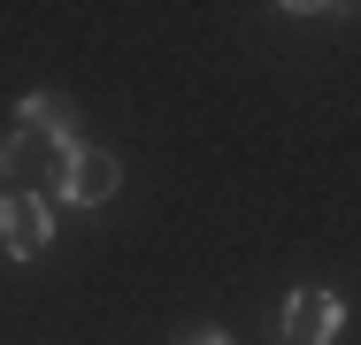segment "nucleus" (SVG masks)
Listing matches in <instances>:
<instances>
[{
  "instance_id": "obj_1",
  "label": "nucleus",
  "mask_w": 361,
  "mask_h": 345,
  "mask_svg": "<svg viewBox=\"0 0 361 345\" xmlns=\"http://www.w3.org/2000/svg\"><path fill=\"white\" fill-rule=\"evenodd\" d=\"M0 246H8V261H39L47 246H54V207L47 192H0Z\"/></svg>"
},
{
  "instance_id": "obj_2",
  "label": "nucleus",
  "mask_w": 361,
  "mask_h": 345,
  "mask_svg": "<svg viewBox=\"0 0 361 345\" xmlns=\"http://www.w3.org/2000/svg\"><path fill=\"white\" fill-rule=\"evenodd\" d=\"M338 322H346V299L323 291V284H300V291H285V307H277V330L292 345H338Z\"/></svg>"
},
{
  "instance_id": "obj_3",
  "label": "nucleus",
  "mask_w": 361,
  "mask_h": 345,
  "mask_svg": "<svg viewBox=\"0 0 361 345\" xmlns=\"http://www.w3.org/2000/svg\"><path fill=\"white\" fill-rule=\"evenodd\" d=\"M116 192H123V161H116V153H100V146L62 153V192H54V200H70V207H108Z\"/></svg>"
},
{
  "instance_id": "obj_4",
  "label": "nucleus",
  "mask_w": 361,
  "mask_h": 345,
  "mask_svg": "<svg viewBox=\"0 0 361 345\" xmlns=\"http://www.w3.org/2000/svg\"><path fill=\"white\" fill-rule=\"evenodd\" d=\"M16 123L31 138H47L54 153H77V146H85V138H77V108L62 92H23V100H16Z\"/></svg>"
},
{
  "instance_id": "obj_5",
  "label": "nucleus",
  "mask_w": 361,
  "mask_h": 345,
  "mask_svg": "<svg viewBox=\"0 0 361 345\" xmlns=\"http://www.w3.org/2000/svg\"><path fill=\"white\" fill-rule=\"evenodd\" d=\"M23 153H31V146H23V138H0V184H8V177H16V169H23Z\"/></svg>"
},
{
  "instance_id": "obj_6",
  "label": "nucleus",
  "mask_w": 361,
  "mask_h": 345,
  "mask_svg": "<svg viewBox=\"0 0 361 345\" xmlns=\"http://www.w3.org/2000/svg\"><path fill=\"white\" fill-rule=\"evenodd\" d=\"M192 345H231V338H223V330H200V338H192Z\"/></svg>"
}]
</instances>
